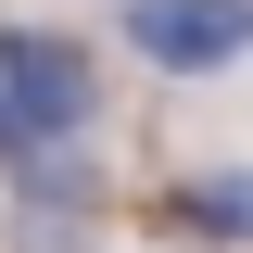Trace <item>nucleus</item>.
I'll list each match as a JSON object with an SVG mask.
<instances>
[{
  "label": "nucleus",
  "instance_id": "7ed1b4c3",
  "mask_svg": "<svg viewBox=\"0 0 253 253\" xmlns=\"http://www.w3.org/2000/svg\"><path fill=\"white\" fill-rule=\"evenodd\" d=\"M165 228H203V241H253V165H215V177L165 190Z\"/></svg>",
  "mask_w": 253,
  "mask_h": 253
},
{
  "label": "nucleus",
  "instance_id": "f257e3e1",
  "mask_svg": "<svg viewBox=\"0 0 253 253\" xmlns=\"http://www.w3.org/2000/svg\"><path fill=\"white\" fill-rule=\"evenodd\" d=\"M101 114V76L63 26H0V165H38V152H76Z\"/></svg>",
  "mask_w": 253,
  "mask_h": 253
},
{
  "label": "nucleus",
  "instance_id": "f03ea898",
  "mask_svg": "<svg viewBox=\"0 0 253 253\" xmlns=\"http://www.w3.org/2000/svg\"><path fill=\"white\" fill-rule=\"evenodd\" d=\"M126 51L165 76H228L253 63V0H126Z\"/></svg>",
  "mask_w": 253,
  "mask_h": 253
}]
</instances>
